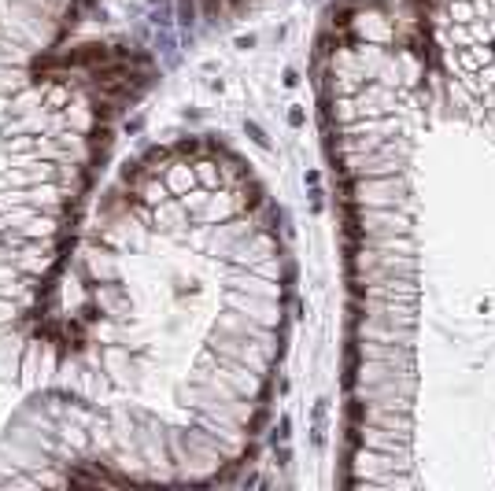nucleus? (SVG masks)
Returning a JSON list of instances; mask_svg holds the SVG:
<instances>
[{
	"mask_svg": "<svg viewBox=\"0 0 495 491\" xmlns=\"http://www.w3.org/2000/svg\"><path fill=\"white\" fill-rule=\"evenodd\" d=\"M292 255L233 144H148L92 196L41 388L0 421V488L229 484L270 421Z\"/></svg>",
	"mask_w": 495,
	"mask_h": 491,
	"instance_id": "1",
	"label": "nucleus"
},
{
	"mask_svg": "<svg viewBox=\"0 0 495 491\" xmlns=\"http://www.w3.org/2000/svg\"><path fill=\"white\" fill-rule=\"evenodd\" d=\"M347 284L344 488L414 484L418 399V141L425 56L392 0H333L311 52Z\"/></svg>",
	"mask_w": 495,
	"mask_h": 491,
	"instance_id": "2",
	"label": "nucleus"
},
{
	"mask_svg": "<svg viewBox=\"0 0 495 491\" xmlns=\"http://www.w3.org/2000/svg\"><path fill=\"white\" fill-rule=\"evenodd\" d=\"M96 0H0V421L44 381L56 296L115 133L155 85L129 41H74Z\"/></svg>",
	"mask_w": 495,
	"mask_h": 491,
	"instance_id": "3",
	"label": "nucleus"
},
{
	"mask_svg": "<svg viewBox=\"0 0 495 491\" xmlns=\"http://www.w3.org/2000/svg\"><path fill=\"white\" fill-rule=\"evenodd\" d=\"M432 104L495 137V0H407Z\"/></svg>",
	"mask_w": 495,
	"mask_h": 491,
	"instance_id": "4",
	"label": "nucleus"
},
{
	"mask_svg": "<svg viewBox=\"0 0 495 491\" xmlns=\"http://www.w3.org/2000/svg\"><path fill=\"white\" fill-rule=\"evenodd\" d=\"M252 0H181L185 15L193 19H203V22H226L233 19L237 11H244Z\"/></svg>",
	"mask_w": 495,
	"mask_h": 491,
	"instance_id": "5",
	"label": "nucleus"
}]
</instances>
